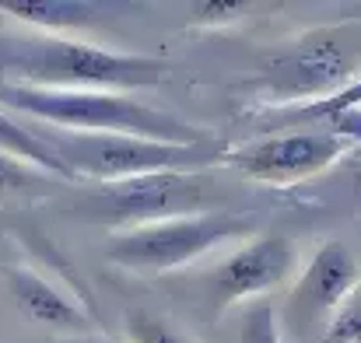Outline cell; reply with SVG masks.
<instances>
[{"mask_svg": "<svg viewBox=\"0 0 361 343\" xmlns=\"http://www.w3.org/2000/svg\"><path fill=\"white\" fill-rule=\"evenodd\" d=\"M56 186H60V175H49L0 147V200H18L28 193H53Z\"/></svg>", "mask_w": 361, "mask_h": 343, "instance_id": "4fadbf2b", "label": "cell"}, {"mask_svg": "<svg viewBox=\"0 0 361 343\" xmlns=\"http://www.w3.org/2000/svg\"><path fill=\"white\" fill-rule=\"evenodd\" d=\"M120 7L99 4V0H4L0 14L18 18L21 25L46 28V35H60L71 28H95L102 14H113Z\"/></svg>", "mask_w": 361, "mask_h": 343, "instance_id": "8fae6325", "label": "cell"}, {"mask_svg": "<svg viewBox=\"0 0 361 343\" xmlns=\"http://www.w3.org/2000/svg\"><path fill=\"white\" fill-rule=\"evenodd\" d=\"M60 343H102V340H92V337H71V340H60Z\"/></svg>", "mask_w": 361, "mask_h": 343, "instance_id": "e0dca14e", "label": "cell"}, {"mask_svg": "<svg viewBox=\"0 0 361 343\" xmlns=\"http://www.w3.org/2000/svg\"><path fill=\"white\" fill-rule=\"evenodd\" d=\"M319 343H361V284L358 291L344 301V308L337 312V319L330 323L326 337Z\"/></svg>", "mask_w": 361, "mask_h": 343, "instance_id": "2e32d148", "label": "cell"}, {"mask_svg": "<svg viewBox=\"0 0 361 343\" xmlns=\"http://www.w3.org/2000/svg\"><path fill=\"white\" fill-rule=\"evenodd\" d=\"M0 74L4 85L92 88L126 95L133 88H154L169 74V63L67 35H0Z\"/></svg>", "mask_w": 361, "mask_h": 343, "instance_id": "6da1fadb", "label": "cell"}, {"mask_svg": "<svg viewBox=\"0 0 361 343\" xmlns=\"http://www.w3.org/2000/svg\"><path fill=\"white\" fill-rule=\"evenodd\" d=\"M295 242L281 235H259L239 252H232L211 277H207V301L221 312L249 298L267 294L270 287L284 284L295 270Z\"/></svg>", "mask_w": 361, "mask_h": 343, "instance_id": "9c48e42d", "label": "cell"}, {"mask_svg": "<svg viewBox=\"0 0 361 343\" xmlns=\"http://www.w3.org/2000/svg\"><path fill=\"white\" fill-rule=\"evenodd\" d=\"M0 147L4 151H11V154H18L21 161H28V165H35V168H42V172H49V175H60L63 182H74V175L67 172V165L25 126V123H18V119H11V116L0 109Z\"/></svg>", "mask_w": 361, "mask_h": 343, "instance_id": "7c38bea8", "label": "cell"}, {"mask_svg": "<svg viewBox=\"0 0 361 343\" xmlns=\"http://www.w3.org/2000/svg\"><path fill=\"white\" fill-rule=\"evenodd\" d=\"M355 172H358V179H361V161H358V165H355Z\"/></svg>", "mask_w": 361, "mask_h": 343, "instance_id": "ac0fdd59", "label": "cell"}, {"mask_svg": "<svg viewBox=\"0 0 361 343\" xmlns=\"http://www.w3.org/2000/svg\"><path fill=\"white\" fill-rule=\"evenodd\" d=\"M126 333H130L133 343H190L176 326H169L165 319L147 316V312H130Z\"/></svg>", "mask_w": 361, "mask_h": 343, "instance_id": "9a60e30c", "label": "cell"}, {"mask_svg": "<svg viewBox=\"0 0 361 343\" xmlns=\"http://www.w3.org/2000/svg\"><path fill=\"white\" fill-rule=\"evenodd\" d=\"M256 231L252 214L239 211H214V214H197V218H176L161 225H144V228L116 231L106 242V259L123 270H140V273H165L179 270L211 249L235 242Z\"/></svg>", "mask_w": 361, "mask_h": 343, "instance_id": "8992f818", "label": "cell"}, {"mask_svg": "<svg viewBox=\"0 0 361 343\" xmlns=\"http://www.w3.org/2000/svg\"><path fill=\"white\" fill-rule=\"evenodd\" d=\"M74 175V182L92 179L99 186L126 182L137 175L154 172H200V165L221 158L214 144H161L144 140L130 133H78V130H56V126H28Z\"/></svg>", "mask_w": 361, "mask_h": 343, "instance_id": "3957f363", "label": "cell"}, {"mask_svg": "<svg viewBox=\"0 0 361 343\" xmlns=\"http://www.w3.org/2000/svg\"><path fill=\"white\" fill-rule=\"evenodd\" d=\"M0 109H14L39 119V126L78 130V133H130L161 144H211V133L172 113L151 109L120 92L92 88H25L0 85Z\"/></svg>", "mask_w": 361, "mask_h": 343, "instance_id": "7a4b0ae2", "label": "cell"}, {"mask_svg": "<svg viewBox=\"0 0 361 343\" xmlns=\"http://www.w3.org/2000/svg\"><path fill=\"white\" fill-rule=\"evenodd\" d=\"M361 273L351 249L337 238L323 242L309 259L305 273L295 280L281 316V333L288 343H319L344 301L358 291Z\"/></svg>", "mask_w": 361, "mask_h": 343, "instance_id": "52a82bcc", "label": "cell"}, {"mask_svg": "<svg viewBox=\"0 0 361 343\" xmlns=\"http://www.w3.org/2000/svg\"><path fill=\"white\" fill-rule=\"evenodd\" d=\"M225 200V189L211 172H154L137 175L126 182L99 186V193H88L74 214L95 221V225H161L176 218H197L214 214Z\"/></svg>", "mask_w": 361, "mask_h": 343, "instance_id": "5b68a950", "label": "cell"}, {"mask_svg": "<svg viewBox=\"0 0 361 343\" xmlns=\"http://www.w3.org/2000/svg\"><path fill=\"white\" fill-rule=\"evenodd\" d=\"M7 294L18 305V312L46 330H60V333H85L92 330L88 312L63 294L56 284H49L42 273L28 270V266H11L7 270Z\"/></svg>", "mask_w": 361, "mask_h": 343, "instance_id": "30bf717a", "label": "cell"}, {"mask_svg": "<svg viewBox=\"0 0 361 343\" xmlns=\"http://www.w3.org/2000/svg\"><path fill=\"white\" fill-rule=\"evenodd\" d=\"M361 81V25H326L274 49L256 88L274 102H323Z\"/></svg>", "mask_w": 361, "mask_h": 343, "instance_id": "277c9868", "label": "cell"}, {"mask_svg": "<svg viewBox=\"0 0 361 343\" xmlns=\"http://www.w3.org/2000/svg\"><path fill=\"white\" fill-rule=\"evenodd\" d=\"M239 343H284L281 333V316L270 301H252L242 312Z\"/></svg>", "mask_w": 361, "mask_h": 343, "instance_id": "5bb4252c", "label": "cell"}, {"mask_svg": "<svg viewBox=\"0 0 361 343\" xmlns=\"http://www.w3.org/2000/svg\"><path fill=\"white\" fill-rule=\"evenodd\" d=\"M351 140L334 130H288V133H263L245 140L232 151H221V161L252 182L288 186L309 175L326 172L334 161L348 154Z\"/></svg>", "mask_w": 361, "mask_h": 343, "instance_id": "ba28073f", "label": "cell"}]
</instances>
